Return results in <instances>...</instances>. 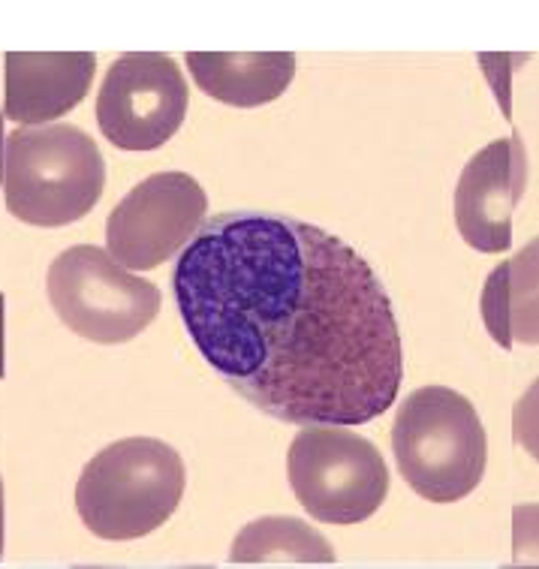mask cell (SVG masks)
<instances>
[{
  "instance_id": "6da1fadb",
  "label": "cell",
  "mask_w": 539,
  "mask_h": 569,
  "mask_svg": "<svg viewBox=\"0 0 539 569\" xmlns=\"http://www.w3.org/2000/svg\"><path fill=\"white\" fill-rule=\"evenodd\" d=\"M190 341L250 405L290 425H365L401 389L392 301L332 232L266 211L202 223L178 257Z\"/></svg>"
},
{
  "instance_id": "7a4b0ae2",
  "label": "cell",
  "mask_w": 539,
  "mask_h": 569,
  "mask_svg": "<svg viewBox=\"0 0 539 569\" xmlns=\"http://www.w3.org/2000/svg\"><path fill=\"white\" fill-rule=\"evenodd\" d=\"M0 184L12 218L31 227H67L103 197L106 163L79 127H21L3 136Z\"/></svg>"
},
{
  "instance_id": "3957f363",
  "label": "cell",
  "mask_w": 539,
  "mask_h": 569,
  "mask_svg": "<svg viewBox=\"0 0 539 569\" xmlns=\"http://www.w3.org/2000/svg\"><path fill=\"white\" fill-rule=\"evenodd\" d=\"M184 461L154 437H127L84 465L76 509L93 537L124 542L167 525L184 497Z\"/></svg>"
},
{
  "instance_id": "277c9868",
  "label": "cell",
  "mask_w": 539,
  "mask_h": 569,
  "mask_svg": "<svg viewBox=\"0 0 539 569\" xmlns=\"http://www.w3.org/2000/svg\"><path fill=\"white\" fill-rule=\"evenodd\" d=\"M398 470L416 495L456 503L482 482L488 437L477 407L449 386H426L407 398L392 428Z\"/></svg>"
},
{
  "instance_id": "5b68a950",
  "label": "cell",
  "mask_w": 539,
  "mask_h": 569,
  "mask_svg": "<svg viewBox=\"0 0 539 569\" xmlns=\"http://www.w3.org/2000/svg\"><path fill=\"white\" fill-rule=\"evenodd\" d=\"M287 473L305 512L326 525L368 521L389 495L380 449L350 428H305L290 446Z\"/></svg>"
},
{
  "instance_id": "8992f818",
  "label": "cell",
  "mask_w": 539,
  "mask_h": 569,
  "mask_svg": "<svg viewBox=\"0 0 539 569\" xmlns=\"http://www.w3.org/2000/svg\"><path fill=\"white\" fill-rule=\"evenodd\" d=\"M46 290L67 329L93 343H124L154 322L160 290L136 278L109 250L79 244L54 259Z\"/></svg>"
},
{
  "instance_id": "52a82bcc",
  "label": "cell",
  "mask_w": 539,
  "mask_h": 569,
  "mask_svg": "<svg viewBox=\"0 0 539 569\" xmlns=\"http://www.w3.org/2000/svg\"><path fill=\"white\" fill-rule=\"evenodd\" d=\"M187 97L184 76L169 54L127 52L97 93V124L114 148L154 151L178 133Z\"/></svg>"
},
{
  "instance_id": "ba28073f",
  "label": "cell",
  "mask_w": 539,
  "mask_h": 569,
  "mask_svg": "<svg viewBox=\"0 0 539 569\" xmlns=\"http://www.w3.org/2000/svg\"><path fill=\"white\" fill-rule=\"evenodd\" d=\"M206 190L184 172H157L136 184L106 220V248L124 269L151 271L176 257L206 220Z\"/></svg>"
},
{
  "instance_id": "9c48e42d",
  "label": "cell",
  "mask_w": 539,
  "mask_h": 569,
  "mask_svg": "<svg viewBox=\"0 0 539 569\" xmlns=\"http://www.w3.org/2000/svg\"><path fill=\"white\" fill-rule=\"evenodd\" d=\"M528 187L525 142L512 133L470 157L456 184V223L479 253L512 248V214Z\"/></svg>"
},
{
  "instance_id": "30bf717a",
  "label": "cell",
  "mask_w": 539,
  "mask_h": 569,
  "mask_svg": "<svg viewBox=\"0 0 539 569\" xmlns=\"http://www.w3.org/2000/svg\"><path fill=\"white\" fill-rule=\"evenodd\" d=\"M3 114L16 124H49L84 100L93 82L91 52H10Z\"/></svg>"
},
{
  "instance_id": "8fae6325",
  "label": "cell",
  "mask_w": 539,
  "mask_h": 569,
  "mask_svg": "<svg viewBox=\"0 0 539 569\" xmlns=\"http://www.w3.org/2000/svg\"><path fill=\"white\" fill-rule=\"evenodd\" d=\"M187 67L208 97L236 109L278 100L296 76L292 52H187Z\"/></svg>"
},
{
  "instance_id": "7c38bea8",
  "label": "cell",
  "mask_w": 539,
  "mask_h": 569,
  "mask_svg": "<svg viewBox=\"0 0 539 569\" xmlns=\"http://www.w3.org/2000/svg\"><path fill=\"white\" fill-rule=\"evenodd\" d=\"M479 308L488 335L503 350L516 341L539 343V239L488 274Z\"/></svg>"
},
{
  "instance_id": "4fadbf2b",
  "label": "cell",
  "mask_w": 539,
  "mask_h": 569,
  "mask_svg": "<svg viewBox=\"0 0 539 569\" xmlns=\"http://www.w3.org/2000/svg\"><path fill=\"white\" fill-rule=\"evenodd\" d=\"M232 563H335V551L320 530L308 521L271 516L250 521L232 549Z\"/></svg>"
},
{
  "instance_id": "5bb4252c",
  "label": "cell",
  "mask_w": 539,
  "mask_h": 569,
  "mask_svg": "<svg viewBox=\"0 0 539 569\" xmlns=\"http://www.w3.org/2000/svg\"><path fill=\"white\" fill-rule=\"evenodd\" d=\"M512 437L516 443L539 461V380L516 401L512 410Z\"/></svg>"
},
{
  "instance_id": "9a60e30c",
  "label": "cell",
  "mask_w": 539,
  "mask_h": 569,
  "mask_svg": "<svg viewBox=\"0 0 539 569\" xmlns=\"http://www.w3.org/2000/svg\"><path fill=\"white\" fill-rule=\"evenodd\" d=\"M512 558L521 560L539 558V507H516L512 512Z\"/></svg>"
},
{
  "instance_id": "2e32d148",
  "label": "cell",
  "mask_w": 539,
  "mask_h": 569,
  "mask_svg": "<svg viewBox=\"0 0 539 569\" xmlns=\"http://www.w3.org/2000/svg\"><path fill=\"white\" fill-rule=\"evenodd\" d=\"M3 305H7V301L0 296V377L7 371V368H3Z\"/></svg>"
},
{
  "instance_id": "e0dca14e",
  "label": "cell",
  "mask_w": 539,
  "mask_h": 569,
  "mask_svg": "<svg viewBox=\"0 0 539 569\" xmlns=\"http://www.w3.org/2000/svg\"><path fill=\"white\" fill-rule=\"evenodd\" d=\"M0 558H3V486H0Z\"/></svg>"
},
{
  "instance_id": "ac0fdd59",
  "label": "cell",
  "mask_w": 539,
  "mask_h": 569,
  "mask_svg": "<svg viewBox=\"0 0 539 569\" xmlns=\"http://www.w3.org/2000/svg\"><path fill=\"white\" fill-rule=\"evenodd\" d=\"M76 569H118V567H76ZM176 569H214V567H176Z\"/></svg>"
},
{
  "instance_id": "d6986e66",
  "label": "cell",
  "mask_w": 539,
  "mask_h": 569,
  "mask_svg": "<svg viewBox=\"0 0 539 569\" xmlns=\"http://www.w3.org/2000/svg\"><path fill=\"white\" fill-rule=\"evenodd\" d=\"M500 569H539V563H530V567H516V563H512V567H500Z\"/></svg>"
}]
</instances>
